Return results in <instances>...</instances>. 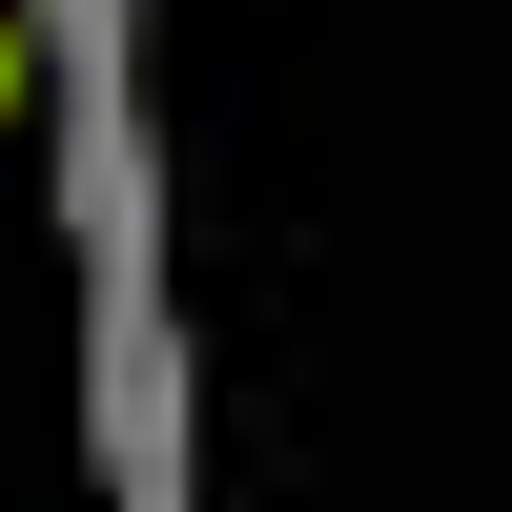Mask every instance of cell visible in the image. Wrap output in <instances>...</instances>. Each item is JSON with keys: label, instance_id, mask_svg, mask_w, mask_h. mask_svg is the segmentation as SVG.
<instances>
[{"label": "cell", "instance_id": "cell-1", "mask_svg": "<svg viewBox=\"0 0 512 512\" xmlns=\"http://www.w3.org/2000/svg\"><path fill=\"white\" fill-rule=\"evenodd\" d=\"M21 82H41V41H21V0H0V123H21Z\"/></svg>", "mask_w": 512, "mask_h": 512}]
</instances>
